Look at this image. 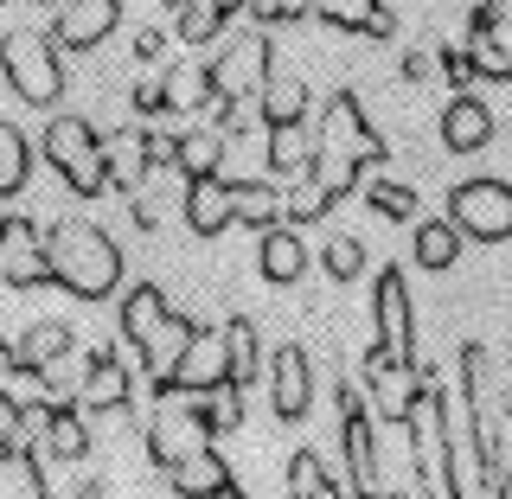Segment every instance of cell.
<instances>
[{"label": "cell", "mask_w": 512, "mask_h": 499, "mask_svg": "<svg viewBox=\"0 0 512 499\" xmlns=\"http://www.w3.org/2000/svg\"><path fill=\"white\" fill-rule=\"evenodd\" d=\"M269 404H276L282 423H301L314 404V365H308V346H276V359H269Z\"/></svg>", "instance_id": "cell-12"}, {"label": "cell", "mask_w": 512, "mask_h": 499, "mask_svg": "<svg viewBox=\"0 0 512 499\" xmlns=\"http://www.w3.org/2000/svg\"><path fill=\"white\" fill-rule=\"evenodd\" d=\"M256 122L263 128H301L308 122V90H301L295 77H276V84L263 90V103H256Z\"/></svg>", "instance_id": "cell-31"}, {"label": "cell", "mask_w": 512, "mask_h": 499, "mask_svg": "<svg viewBox=\"0 0 512 499\" xmlns=\"http://www.w3.org/2000/svg\"><path fill=\"white\" fill-rule=\"evenodd\" d=\"M20 256H45V224L0 218V263H20Z\"/></svg>", "instance_id": "cell-37"}, {"label": "cell", "mask_w": 512, "mask_h": 499, "mask_svg": "<svg viewBox=\"0 0 512 499\" xmlns=\"http://www.w3.org/2000/svg\"><path fill=\"white\" fill-rule=\"evenodd\" d=\"M39 154H45V167L71 186V199H103V186H109L103 135H96L84 116H52L45 135H39Z\"/></svg>", "instance_id": "cell-3"}, {"label": "cell", "mask_w": 512, "mask_h": 499, "mask_svg": "<svg viewBox=\"0 0 512 499\" xmlns=\"http://www.w3.org/2000/svg\"><path fill=\"white\" fill-rule=\"evenodd\" d=\"M372 333H378V352H384V359L416 365V308H410V276H404V269H378Z\"/></svg>", "instance_id": "cell-8"}, {"label": "cell", "mask_w": 512, "mask_h": 499, "mask_svg": "<svg viewBox=\"0 0 512 499\" xmlns=\"http://www.w3.org/2000/svg\"><path fill=\"white\" fill-rule=\"evenodd\" d=\"M436 64H442L448 84H455V96H468V84H474V58H468V45H442Z\"/></svg>", "instance_id": "cell-43"}, {"label": "cell", "mask_w": 512, "mask_h": 499, "mask_svg": "<svg viewBox=\"0 0 512 499\" xmlns=\"http://www.w3.org/2000/svg\"><path fill=\"white\" fill-rule=\"evenodd\" d=\"M314 141H320V148H314V180L327 186L333 199H346L365 173H378L384 160H391V141L372 128V116L359 109V96H352V90H333L327 96Z\"/></svg>", "instance_id": "cell-1"}, {"label": "cell", "mask_w": 512, "mask_h": 499, "mask_svg": "<svg viewBox=\"0 0 512 499\" xmlns=\"http://www.w3.org/2000/svg\"><path fill=\"white\" fill-rule=\"evenodd\" d=\"M32 180V141L0 116V199H20Z\"/></svg>", "instance_id": "cell-32"}, {"label": "cell", "mask_w": 512, "mask_h": 499, "mask_svg": "<svg viewBox=\"0 0 512 499\" xmlns=\"http://www.w3.org/2000/svg\"><path fill=\"white\" fill-rule=\"evenodd\" d=\"M384 499H410V493H384Z\"/></svg>", "instance_id": "cell-52"}, {"label": "cell", "mask_w": 512, "mask_h": 499, "mask_svg": "<svg viewBox=\"0 0 512 499\" xmlns=\"http://www.w3.org/2000/svg\"><path fill=\"white\" fill-rule=\"evenodd\" d=\"M77 499H109V487H103V480H84V487H77Z\"/></svg>", "instance_id": "cell-48"}, {"label": "cell", "mask_w": 512, "mask_h": 499, "mask_svg": "<svg viewBox=\"0 0 512 499\" xmlns=\"http://www.w3.org/2000/svg\"><path fill=\"white\" fill-rule=\"evenodd\" d=\"M231 192H237V224H250V231L288 224V192L276 180H231Z\"/></svg>", "instance_id": "cell-27"}, {"label": "cell", "mask_w": 512, "mask_h": 499, "mask_svg": "<svg viewBox=\"0 0 512 499\" xmlns=\"http://www.w3.org/2000/svg\"><path fill=\"white\" fill-rule=\"evenodd\" d=\"M116 26H122V0H64V7H52L58 52H96Z\"/></svg>", "instance_id": "cell-10"}, {"label": "cell", "mask_w": 512, "mask_h": 499, "mask_svg": "<svg viewBox=\"0 0 512 499\" xmlns=\"http://www.w3.org/2000/svg\"><path fill=\"white\" fill-rule=\"evenodd\" d=\"M0 499H52L45 468H39V448H32L26 436L0 442Z\"/></svg>", "instance_id": "cell-21"}, {"label": "cell", "mask_w": 512, "mask_h": 499, "mask_svg": "<svg viewBox=\"0 0 512 499\" xmlns=\"http://www.w3.org/2000/svg\"><path fill=\"white\" fill-rule=\"evenodd\" d=\"M167 487L180 493V499H212L218 487H231V468H224V455H218L212 442H199L192 455H180L167 468Z\"/></svg>", "instance_id": "cell-22"}, {"label": "cell", "mask_w": 512, "mask_h": 499, "mask_svg": "<svg viewBox=\"0 0 512 499\" xmlns=\"http://www.w3.org/2000/svg\"><path fill=\"white\" fill-rule=\"evenodd\" d=\"M237 13H250V0H192V7L180 13V39H186V45L224 39V26H231Z\"/></svg>", "instance_id": "cell-30"}, {"label": "cell", "mask_w": 512, "mask_h": 499, "mask_svg": "<svg viewBox=\"0 0 512 499\" xmlns=\"http://www.w3.org/2000/svg\"><path fill=\"white\" fill-rule=\"evenodd\" d=\"M493 499H512V468H506L500 480H493Z\"/></svg>", "instance_id": "cell-49"}, {"label": "cell", "mask_w": 512, "mask_h": 499, "mask_svg": "<svg viewBox=\"0 0 512 499\" xmlns=\"http://www.w3.org/2000/svg\"><path fill=\"white\" fill-rule=\"evenodd\" d=\"M461 244H468V237H461L448 218H423V224H416V237H410V256H416V269L442 276V269L461 263Z\"/></svg>", "instance_id": "cell-26"}, {"label": "cell", "mask_w": 512, "mask_h": 499, "mask_svg": "<svg viewBox=\"0 0 512 499\" xmlns=\"http://www.w3.org/2000/svg\"><path fill=\"white\" fill-rule=\"evenodd\" d=\"M45 276L77 301H109L122 288V244L90 218L45 224Z\"/></svg>", "instance_id": "cell-2"}, {"label": "cell", "mask_w": 512, "mask_h": 499, "mask_svg": "<svg viewBox=\"0 0 512 499\" xmlns=\"http://www.w3.org/2000/svg\"><path fill=\"white\" fill-rule=\"evenodd\" d=\"M320 269H327L333 282H359V269H365V244H359L352 231L327 237V250H320Z\"/></svg>", "instance_id": "cell-38"}, {"label": "cell", "mask_w": 512, "mask_h": 499, "mask_svg": "<svg viewBox=\"0 0 512 499\" xmlns=\"http://www.w3.org/2000/svg\"><path fill=\"white\" fill-rule=\"evenodd\" d=\"M103 167H109L116 192L141 199V186L154 173V128H116V135H103Z\"/></svg>", "instance_id": "cell-13"}, {"label": "cell", "mask_w": 512, "mask_h": 499, "mask_svg": "<svg viewBox=\"0 0 512 499\" xmlns=\"http://www.w3.org/2000/svg\"><path fill=\"white\" fill-rule=\"evenodd\" d=\"M224 148H231V141L218 135V128H186L180 135V160H173V167L186 173V186H199V180H224Z\"/></svg>", "instance_id": "cell-28"}, {"label": "cell", "mask_w": 512, "mask_h": 499, "mask_svg": "<svg viewBox=\"0 0 512 499\" xmlns=\"http://www.w3.org/2000/svg\"><path fill=\"white\" fill-rule=\"evenodd\" d=\"M218 384H231V346H224V327H199V340H192V352L180 359V372H173V384L160 397H205L218 391Z\"/></svg>", "instance_id": "cell-11"}, {"label": "cell", "mask_w": 512, "mask_h": 499, "mask_svg": "<svg viewBox=\"0 0 512 499\" xmlns=\"http://www.w3.org/2000/svg\"><path fill=\"white\" fill-rule=\"evenodd\" d=\"M77 404H84L90 416H103V410H122L128 404V365L116 359V352H90V372H84V391H77Z\"/></svg>", "instance_id": "cell-25"}, {"label": "cell", "mask_w": 512, "mask_h": 499, "mask_svg": "<svg viewBox=\"0 0 512 499\" xmlns=\"http://www.w3.org/2000/svg\"><path fill=\"white\" fill-rule=\"evenodd\" d=\"M212 499H250V493H244V487H237V480H231V487H218Z\"/></svg>", "instance_id": "cell-50"}, {"label": "cell", "mask_w": 512, "mask_h": 499, "mask_svg": "<svg viewBox=\"0 0 512 499\" xmlns=\"http://www.w3.org/2000/svg\"><path fill=\"white\" fill-rule=\"evenodd\" d=\"M186 410L205 436H231V429L244 423V391H237V384H218V391H205V397H186Z\"/></svg>", "instance_id": "cell-29"}, {"label": "cell", "mask_w": 512, "mask_h": 499, "mask_svg": "<svg viewBox=\"0 0 512 499\" xmlns=\"http://www.w3.org/2000/svg\"><path fill=\"white\" fill-rule=\"evenodd\" d=\"M340 448H346V468H352V499H384L378 487V410L365 397L359 378H340Z\"/></svg>", "instance_id": "cell-6"}, {"label": "cell", "mask_w": 512, "mask_h": 499, "mask_svg": "<svg viewBox=\"0 0 512 499\" xmlns=\"http://www.w3.org/2000/svg\"><path fill=\"white\" fill-rule=\"evenodd\" d=\"M468 58H474L480 84H512V45L506 39H468Z\"/></svg>", "instance_id": "cell-39"}, {"label": "cell", "mask_w": 512, "mask_h": 499, "mask_svg": "<svg viewBox=\"0 0 512 499\" xmlns=\"http://www.w3.org/2000/svg\"><path fill=\"white\" fill-rule=\"evenodd\" d=\"M333 205H340V199H333V192H327V186H320L314 173H308V180L288 192V224H314V218H327Z\"/></svg>", "instance_id": "cell-40"}, {"label": "cell", "mask_w": 512, "mask_h": 499, "mask_svg": "<svg viewBox=\"0 0 512 499\" xmlns=\"http://www.w3.org/2000/svg\"><path fill=\"white\" fill-rule=\"evenodd\" d=\"M192 340H199V320L173 314L167 327L154 333V346L141 352V372L154 378V397H160V391H167V384H173V372H180V359H186V352H192Z\"/></svg>", "instance_id": "cell-23"}, {"label": "cell", "mask_w": 512, "mask_h": 499, "mask_svg": "<svg viewBox=\"0 0 512 499\" xmlns=\"http://www.w3.org/2000/svg\"><path fill=\"white\" fill-rule=\"evenodd\" d=\"M0 71H7V84H13L20 103L45 109V116L58 109V96H64V58H58L52 32H7V39H0Z\"/></svg>", "instance_id": "cell-4"}, {"label": "cell", "mask_w": 512, "mask_h": 499, "mask_svg": "<svg viewBox=\"0 0 512 499\" xmlns=\"http://www.w3.org/2000/svg\"><path fill=\"white\" fill-rule=\"evenodd\" d=\"M359 384H365V397H372L378 423L410 429L416 397H423V372H416V365H404V359H384V352L372 346V352H365V365H359Z\"/></svg>", "instance_id": "cell-9"}, {"label": "cell", "mask_w": 512, "mask_h": 499, "mask_svg": "<svg viewBox=\"0 0 512 499\" xmlns=\"http://www.w3.org/2000/svg\"><path fill=\"white\" fill-rule=\"evenodd\" d=\"M71 346H77V333L64 327V320H32L26 333H13V340H7V352H13L20 372H52Z\"/></svg>", "instance_id": "cell-19"}, {"label": "cell", "mask_w": 512, "mask_h": 499, "mask_svg": "<svg viewBox=\"0 0 512 499\" xmlns=\"http://www.w3.org/2000/svg\"><path fill=\"white\" fill-rule=\"evenodd\" d=\"M506 365H512V352H506Z\"/></svg>", "instance_id": "cell-54"}, {"label": "cell", "mask_w": 512, "mask_h": 499, "mask_svg": "<svg viewBox=\"0 0 512 499\" xmlns=\"http://www.w3.org/2000/svg\"><path fill=\"white\" fill-rule=\"evenodd\" d=\"M224 346H231V384L250 391V384H256V320L231 314V320H224Z\"/></svg>", "instance_id": "cell-35"}, {"label": "cell", "mask_w": 512, "mask_h": 499, "mask_svg": "<svg viewBox=\"0 0 512 499\" xmlns=\"http://www.w3.org/2000/svg\"><path fill=\"white\" fill-rule=\"evenodd\" d=\"M269 71H276V45L263 39V26L224 39V52L205 58V77H212V96H218V103H263V90L276 84Z\"/></svg>", "instance_id": "cell-5"}, {"label": "cell", "mask_w": 512, "mask_h": 499, "mask_svg": "<svg viewBox=\"0 0 512 499\" xmlns=\"http://www.w3.org/2000/svg\"><path fill=\"white\" fill-rule=\"evenodd\" d=\"M448 224H455L468 244H506L512 237V186L506 180L448 186Z\"/></svg>", "instance_id": "cell-7"}, {"label": "cell", "mask_w": 512, "mask_h": 499, "mask_svg": "<svg viewBox=\"0 0 512 499\" xmlns=\"http://www.w3.org/2000/svg\"><path fill=\"white\" fill-rule=\"evenodd\" d=\"M160 90H167V109H205V103H212V77H205V58L173 64V71L160 77Z\"/></svg>", "instance_id": "cell-34"}, {"label": "cell", "mask_w": 512, "mask_h": 499, "mask_svg": "<svg viewBox=\"0 0 512 499\" xmlns=\"http://www.w3.org/2000/svg\"><path fill=\"white\" fill-rule=\"evenodd\" d=\"M308 13H314V0H250V26H295Z\"/></svg>", "instance_id": "cell-42"}, {"label": "cell", "mask_w": 512, "mask_h": 499, "mask_svg": "<svg viewBox=\"0 0 512 499\" xmlns=\"http://www.w3.org/2000/svg\"><path fill=\"white\" fill-rule=\"evenodd\" d=\"M173 320V308H167V288L160 282H135L122 295V340L135 346V352H148L154 346V333Z\"/></svg>", "instance_id": "cell-18"}, {"label": "cell", "mask_w": 512, "mask_h": 499, "mask_svg": "<svg viewBox=\"0 0 512 499\" xmlns=\"http://www.w3.org/2000/svg\"><path fill=\"white\" fill-rule=\"evenodd\" d=\"M365 199H372V212L391 218V224H410L416 218V192L404 180H384V173H378V180H365Z\"/></svg>", "instance_id": "cell-36"}, {"label": "cell", "mask_w": 512, "mask_h": 499, "mask_svg": "<svg viewBox=\"0 0 512 499\" xmlns=\"http://www.w3.org/2000/svg\"><path fill=\"white\" fill-rule=\"evenodd\" d=\"M423 77H429V58L410 52V58H404V84H423Z\"/></svg>", "instance_id": "cell-46"}, {"label": "cell", "mask_w": 512, "mask_h": 499, "mask_svg": "<svg viewBox=\"0 0 512 499\" xmlns=\"http://www.w3.org/2000/svg\"><path fill=\"white\" fill-rule=\"evenodd\" d=\"M45 7H52V0H45ZM58 7H64V0H58Z\"/></svg>", "instance_id": "cell-53"}, {"label": "cell", "mask_w": 512, "mask_h": 499, "mask_svg": "<svg viewBox=\"0 0 512 499\" xmlns=\"http://www.w3.org/2000/svg\"><path fill=\"white\" fill-rule=\"evenodd\" d=\"M493 141V109L480 96H448L442 103V148L448 154H480Z\"/></svg>", "instance_id": "cell-17"}, {"label": "cell", "mask_w": 512, "mask_h": 499, "mask_svg": "<svg viewBox=\"0 0 512 499\" xmlns=\"http://www.w3.org/2000/svg\"><path fill=\"white\" fill-rule=\"evenodd\" d=\"M320 26H340L352 39H397V13L384 0H314Z\"/></svg>", "instance_id": "cell-15"}, {"label": "cell", "mask_w": 512, "mask_h": 499, "mask_svg": "<svg viewBox=\"0 0 512 499\" xmlns=\"http://www.w3.org/2000/svg\"><path fill=\"white\" fill-rule=\"evenodd\" d=\"M199 442H212V436H205V429L192 423L186 397H180V404H173V410H160L154 423H148V461H154L160 474H167V468H173V461H180V455H192V448H199Z\"/></svg>", "instance_id": "cell-16"}, {"label": "cell", "mask_w": 512, "mask_h": 499, "mask_svg": "<svg viewBox=\"0 0 512 499\" xmlns=\"http://www.w3.org/2000/svg\"><path fill=\"white\" fill-rule=\"evenodd\" d=\"M186 224H192V237L231 231V224H237V192H231V180H199V186H186Z\"/></svg>", "instance_id": "cell-24"}, {"label": "cell", "mask_w": 512, "mask_h": 499, "mask_svg": "<svg viewBox=\"0 0 512 499\" xmlns=\"http://www.w3.org/2000/svg\"><path fill=\"white\" fill-rule=\"evenodd\" d=\"M167 7H180V13H186V7H192V0H167Z\"/></svg>", "instance_id": "cell-51"}, {"label": "cell", "mask_w": 512, "mask_h": 499, "mask_svg": "<svg viewBox=\"0 0 512 499\" xmlns=\"http://www.w3.org/2000/svg\"><path fill=\"white\" fill-rule=\"evenodd\" d=\"M135 116H167V90H160V84H141L135 90Z\"/></svg>", "instance_id": "cell-44"}, {"label": "cell", "mask_w": 512, "mask_h": 499, "mask_svg": "<svg viewBox=\"0 0 512 499\" xmlns=\"http://www.w3.org/2000/svg\"><path fill=\"white\" fill-rule=\"evenodd\" d=\"M39 448L52 461H84L90 455V423H84V404H71V397H52V410H45V436Z\"/></svg>", "instance_id": "cell-20"}, {"label": "cell", "mask_w": 512, "mask_h": 499, "mask_svg": "<svg viewBox=\"0 0 512 499\" xmlns=\"http://www.w3.org/2000/svg\"><path fill=\"white\" fill-rule=\"evenodd\" d=\"M256 276L269 288H295L308 276V237H301V224H269V231H256Z\"/></svg>", "instance_id": "cell-14"}, {"label": "cell", "mask_w": 512, "mask_h": 499, "mask_svg": "<svg viewBox=\"0 0 512 499\" xmlns=\"http://www.w3.org/2000/svg\"><path fill=\"white\" fill-rule=\"evenodd\" d=\"M128 205H135V224H141V231H154V224H160V212H154L148 199H128Z\"/></svg>", "instance_id": "cell-47"}, {"label": "cell", "mask_w": 512, "mask_h": 499, "mask_svg": "<svg viewBox=\"0 0 512 499\" xmlns=\"http://www.w3.org/2000/svg\"><path fill=\"white\" fill-rule=\"evenodd\" d=\"M314 148L320 141L301 128H269V173H314Z\"/></svg>", "instance_id": "cell-33"}, {"label": "cell", "mask_w": 512, "mask_h": 499, "mask_svg": "<svg viewBox=\"0 0 512 499\" xmlns=\"http://www.w3.org/2000/svg\"><path fill=\"white\" fill-rule=\"evenodd\" d=\"M160 52H167V32H160V26H148V32L135 39V58H141V64H154Z\"/></svg>", "instance_id": "cell-45"}, {"label": "cell", "mask_w": 512, "mask_h": 499, "mask_svg": "<svg viewBox=\"0 0 512 499\" xmlns=\"http://www.w3.org/2000/svg\"><path fill=\"white\" fill-rule=\"evenodd\" d=\"M320 487H327L320 455H314V448H295V455H288V499H314Z\"/></svg>", "instance_id": "cell-41"}]
</instances>
